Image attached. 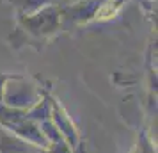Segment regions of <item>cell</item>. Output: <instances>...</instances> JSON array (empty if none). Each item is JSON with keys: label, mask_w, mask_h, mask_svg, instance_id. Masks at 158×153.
Segmentation results:
<instances>
[{"label": "cell", "mask_w": 158, "mask_h": 153, "mask_svg": "<svg viewBox=\"0 0 158 153\" xmlns=\"http://www.w3.org/2000/svg\"><path fill=\"white\" fill-rule=\"evenodd\" d=\"M50 114H52V98H48V96H44V95L34 107H30L27 110V116L32 121H36V123L48 121L50 119Z\"/></svg>", "instance_id": "ba28073f"}, {"label": "cell", "mask_w": 158, "mask_h": 153, "mask_svg": "<svg viewBox=\"0 0 158 153\" xmlns=\"http://www.w3.org/2000/svg\"><path fill=\"white\" fill-rule=\"evenodd\" d=\"M7 80V75H0V103H2V95H4V84Z\"/></svg>", "instance_id": "8fae6325"}, {"label": "cell", "mask_w": 158, "mask_h": 153, "mask_svg": "<svg viewBox=\"0 0 158 153\" xmlns=\"http://www.w3.org/2000/svg\"><path fill=\"white\" fill-rule=\"evenodd\" d=\"M41 98H43V91L34 80L22 75H7V80L4 84V95H2L4 105L27 112Z\"/></svg>", "instance_id": "6da1fadb"}, {"label": "cell", "mask_w": 158, "mask_h": 153, "mask_svg": "<svg viewBox=\"0 0 158 153\" xmlns=\"http://www.w3.org/2000/svg\"><path fill=\"white\" fill-rule=\"evenodd\" d=\"M130 153H156V148H155V144H153V141L148 137V134L142 132V134H139L135 146L131 148Z\"/></svg>", "instance_id": "9c48e42d"}, {"label": "cell", "mask_w": 158, "mask_h": 153, "mask_svg": "<svg viewBox=\"0 0 158 153\" xmlns=\"http://www.w3.org/2000/svg\"><path fill=\"white\" fill-rule=\"evenodd\" d=\"M50 121L55 125V128L62 135V139L73 148V151H77L78 146H80V134L77 130L75 123L71 121V117L68 116V112L64 110V107H60L57 103V100H52Z\"/></svg>", "instance_id": "277c9868"}, {"label": "cell", "mask_w": 158, "mask_h": 153, "mask_svg": "<svg viewBox=\"0 0 158 153\" xmlns=\"http://www.w3.org/2000/svg\"><path fill=\"white\" fill-rule=\"evenodd\" d=\"M11 134H15L16 137H20L22 141H25V142H29V144L36 146V148H41V150H44L46 146H48V142H46V139H44L43 132H41V126H39V123H36V121H32L29 116L25 117V119H22L18 125H15L11 130Z\"/></svg>", "instance_id": "5b68a950"}, {"label": "cell", "mask_w": 158, "mask_h": 153, "mask_svg": "<svg viewBox=\"0 0 158 153\" xmlns=\"http://www.w3.org/2000/svg\"><path fill=\"white\" fill-rule=\"evenodd\" d=\"M105 0H73L68 6L60 7V23L82 25L96 20L98 11Z\"/></svg>", "instance_id": "3957f363"}, {"label": "cell", "mask_w": 158, "mask_h": 153, "mask_svg": "<svg viewBox=\"0 0 158 153\" xmlns=\"http://www.w3.org/2000/svg\"><path fill=\"white\" fill-rule=\"evenodd\" d=\"M18 11V16H29L34 15L48 6H57L59 0H9Z\"/></svg>", "instance_id": "52a82bcc"}, {"label": "cell", "mask_w": 158, "mask_h": 153, "mask_svg": "<svg viewBox=\"0 0 158 153\" xmlns=\"http://www.w3.org/2000/svg\"><path fill=\"white\" fill-rule=\"evenodd\" d=\"M18 22L27 34L34 37H50L57 32L60 23V6H48L29 16H18Z\"/></svg>", "instance_id": "7a4b0ae2"}, {"label": "cell", "mask_w": 158, "mask_h": 153, "mask_svg": "<svg viewBox=\"0 0 158 153\" xmlns=\"http://www.w3.org/2000/svg\"><path fill=\"white\" fill-rule=\"evenodd\" d=\"M44 153H75V151L64 139H60V141H55V142H48V146L44 148Z\"/></svg>", "instance_id": "30bf717a"}, {"label": "cell", "mask_w": 158, "mask_h": 153, "mask_svg": "<svg viewBox=\"0 0 158 153\" xmlns=\"http://www.w3.org/2000/svg\"><path fill=\"white\" fill-rule=\"evenodd\" d=\"M0 153H44V150L25 142L0 126Z\"/></svg>", "instance_id": "8992f818"}]
</instances>
